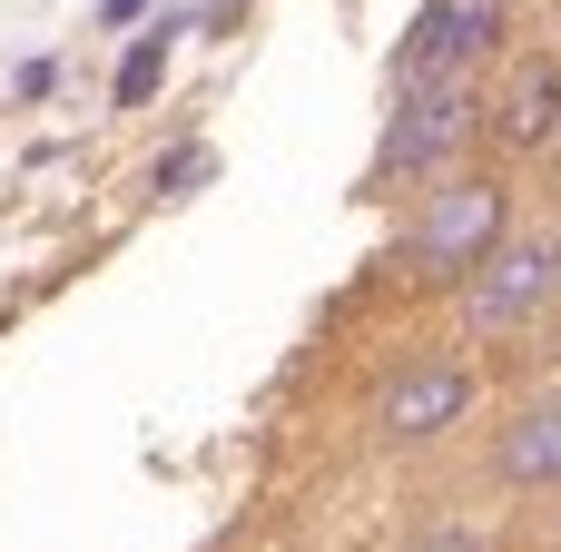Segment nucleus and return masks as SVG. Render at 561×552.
Here are the masks:
<instances>
[{"label": "nucleus", "mask_w": 561, "mask_h": 552, "mask_svg": "<svg viewBox=\"0 0 561 552\" xmlns=\"http://www.w3.org/2000/svg\"><path fill=\"white\" fill-rule=\"evenodd\" d=\"M434 552H483V543H463V533H444V543H434Z\"/></svg>", "instance_id": "obj_10"}, {"label": "nucleus", "mask_w": 561, "mask_h": 552, "mask_svg": "<svg viewBox=\"0 0 561 552\" xmlns=\"http://www.w3.org/2000/svg\"><path fill=\"white\" fill-rule=\"evenodd\" d=\"M503 237H513V188H503V178H444V188L424 198L414 237H404V267H414L424 286H463Z\"/></svg>", "instance_id": "obj_1"}, {"label": "nucleus", "mask_w": 561, "mask_h": 552, "mask_svg": "<svg viewBox=\"0 0 561 552\" xmlns=\"http://www.w3.org/2000/svg\"><path fill=\"white\" fill-rule=\"evenodd\" d=\"M197 178H207V148H178V158L158 168V188H168V198H178V188H197Z\"/></svg>", "instance_id": "obj_9"}, {"label": "nucleus", "mask_w": 561, "mask_h": 552, "mask_svg": "<svg viewBox=\"0 0 561 552\" xmlns=\"http://www.w3.org/2000/svg\"><path fill=\"white\" fill-rule=\"evenodd\" d=\"M503 40V0H424L414 40L394 49V89L404 79H473Z\"/></svg>", "instance_id": "obj_3"}, {"label": "nucleus", "mask_w": 561, "mask_h": 552, "mask_svg": "<svg viewBox=\"0 0 561 552\" xmlns=\"http://www.w3.org/2000/svg\"><path fill=\"white\" fill-rule=\"evenodd\" d=\"M473 79H404L394 89V128H385V168H444L473 138Z\"/></svg>", "instance_id": "obj_4"}, {"label": "nucleus", "mask_w": 561, "mask_h": 552, "mask_svg": "<svg viewBox=\"0 0 561 552\" xmlns=\"http://www.w3.org/2000/svg\"><path fill=\"white\" fill-rule=\"evenodd\" d=\"M463 415H473V375H463V365H414V375H394L385 405H375V425H385L394 444H434V435H454Z\"/></svg>", "instance_id": "obj_5"}, {"label": "nucleus", "mask_w": 561, "mask_h": 552, "mask_svg": "<svg viewBox=\"0 0 561 552\" xmlns=\"http://www.w3.org/2000/svg\"><path fill=\"white\" fill-rule=\"evenodd\" d=\"M503 10H513V0H503Z\"/></svg>", "instance_id": "obj_11"}, {"label": "nucleus", "mask_w": 561, "mask_h": 552, "mask_svg": "<svg viewBox=\"0 0 561 552\" xmlns=\"http://www.w3.org/2000/svg\"><path fill=\"white\" fill-rule=\"evenodd\" d=\"M503 484H561V395L523 405L503 425Z\"/></svg>", "instance_id": "obj_7"}, {"label": "nucleus", "mask_w": 561, "mask_h": 552, "mask_svg": "<svg viewBox=\"0 0 561 552\" xmlns=\"http://www.w3.org/2000/svg\"><path fill=\"white\" fill-rule=\"evenodd\" d=\"M493 128H503V148H542V138L561 128V69H552V59H523V69H513Z\"/></svg>", "instance_id": "obj_6"}, {"label": "nucleus", "mask_w": 561, "mask_h": 552, "mask_svg": "<svg viewBox=\"0 0 561 552\" xmlns=\"http://www.w3.org/2000/svg\"><path fill=\"white\" fill-rule=\"evenodd\" d=\"M552 286H561V227H533V237H503L483 267H473V326L483 336H503V326H523L533 306H552Z\"/></svg>", "instance_id": "obj_2"}, {"label": "nucleus", "mask_w": 561, "mask_h": 552, "mask_svg": "<svg viewBox=\"0 0 561 552\" xmlns=\"http://www.w3.org/2000/svg\"><path fill=\"white\" fill-rule=\"evenodd\" d=\"M158 79H168V30H158V40H128V59H118V109H138Z\"/></svg>", "instance_id": "obj_8"}]
</instances>
